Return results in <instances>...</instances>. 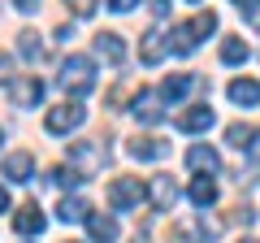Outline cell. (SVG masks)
<instances>
[{"label": "cell", "instance_id": "6da1fadb", "mask_svg": "<svg viewBox=\"0 0 260 243\" xmlns=\"http://www.w3.org/2000/svg\"><path fill=\"white\" fill-rule=\"evenodd\" d=\"M217 31V13L204 9V13H195L191 22H182V26H174V35H169V44H174L178 56H191L195 48H200V39H208Z\"/></svg>", "mask_w": 260, "mask_h": 243}, {"label": "cell", "instance_id": "7a4b0ae2", "mask_svg": "<svg viewBox=\"0 0 260 243\" xmlns=\"http://www.w3.org/2000/svg\"><path fill=\"white\" fill-rule=\"evenodd\" d=\"M56 83L65 87L70 96H87L95 87V61L91 56H65V66H61V74H56Z\"/></svg>", "mask_w": 260, "mask_h": 243}, {"label": "cell", "instance_id": "3957f363", "mask_svg": "<svg viewBox=\"0 0 260 243\" xmlns=\"http://www.w3.org/2000/svg\"><path fill=\"white\" fill-rule=\"evenodd\" d=\"M83 122H87V109L78 100H65V104H56V109L44 113V131L48 135H70V131H78Z\"/></svg>", "mask_w": 260, "mask_h": 243}, {"label": "cell", "instance_id": "277c9868", "mask_svg": "<svg viewBox=\"0 0 260 243\" xmlns=\"http://www.w3.org/2000/svg\"><path fill=\"white\" fill-rule=\"evenodd\" d=\"M104 161H109V152H104L95 139H78V143H70V169H78L83 178L100 174Z\"/></svg>", "mask_w": 260, "mask_h": 243}, {"label": "cell", "instance_id": "5b68a950", "mask_svg": "<svg viewBox=\"0 0 260 243\" xmlns=\"http://www.w3.org/2000/svg\"><path fill=\"white\" fill-rule=\"evenodd\" d=\"M143 196H148V191H143V183H139V178H113V183H109V191H104V200H109V208H113V213H130V208L139 204Z\"/></svg>", "mask_w": 260, "mask_h": 243}, {"label": "cell", "instance_id": "8992f818", "mask_svg": "<svg viewBox=\"0 0 260 243\" xmlns=\"http://www.w3.org/2000/svg\"><path fill=\"white\" fill-rule=\"evenodd\" d=\"M143 191L152 196V208H156V213H174V204H178V183H174L169 174H152Z\"/></svg>", "mask_w": 260, "mask_h": 243}, {"label": "cell", "instance_id": "52a82bcc", "mask_svg": "<svg viewBox=\"0 0 260 243\" xmlns=\"http://www.w3.org/2000/svg\"><path fill=\"white\" fill-rule=\"evenodd\" d=\"M9 100H13V109H35V104L44 100V83H39L35 74L9 78Z\"/></svg>", "mask_w": 260, "mask_h": 243}, {"label": "cell", "instance_id": "ba28073f", "mask_svg": "<svg viewBox=\"0 0 260 243\" xmlns=\"http://www.w3.org/2000/svg\"><path fill=\"white\" fill-rule=\"evenodd\" d=\"M126 152L135 161H160V157H169V143L160 139V135H135V139L126 143Z\"/></svg>", "mask_w": 260, "mask_h": 243}, {"label": "cell", "instance_id": "9c48e42d", "mask_svg": "<svg viewBox=\"0 0 260 243\" xmlns=\"http://www.w3.org/2000/svg\"><path fill=\"white\" fill-rule=\"evenodd\" d=\"M213 122H217V113L208 109V104H191L186 113H178V131L182 135H204Z\"/></svg>", "mask_w": 260, "mask_h": 243}, {"label": "cell", "instance_id": "30bf717a", "mask_svg": "<svg viewBox=\"0 0 260 243\" xmlns=\"http://www.w3.org/2000/svg\"><path fill=\"white\" fill-rule=\"evenodd\" d=\"M5 178H9V183H30V178H35V152H26V148L9 152V157H5Z\"/></svg>", "mask_w": 260, "mask_h": 243}, {"label": "cell", "instance_id": "8fae6325", "mask_svg": "<svg viewBox=\"0 0 260 243\" xmlns=\"http://www.w3.org/2000/svg\"><path fill=\"white\" fill-rule=\"evenodd\" d=\"M225 143L239 148V152H260V131L247 126V122H230V126H225Z\"/></svg>", "mask_w": 260, "mask_h": 243}, {"label": "cell", "instance_id": "7c38bea8", "mask_svg": "<svg viewBox=\"0 0 260 243\" xmlns=\"http://www.w3.org/2000/svg\"><path fill=\"white\" fill-rule=\"evenodd\" d=\"M44 226H48V217H44V208H39L35 200L13 213V230H18V234H44Z\"/></svg>", "mask_w": 260, "mask_h": 243}, {"label": "cell", "instance_id": "4fadbf2b", "mask_svg": "<svg viewBox=\"0 0 260 243\" xmlns=\"http://www.w3.org/2000/svg\"><path fill=\"white\" fill-rule=\"evenodd\" d=\"M186 165L200 169V174L208 178V174H217V169H221V157H217L208 143H191V148H186Z\"/></svg>", "mask_w": 260, "mask_h": 243}, {"label": "cell", "instance_id": "5bb4252c", "mask_svg": "<svg viewBox=\"0 0 260 243\" xmlns=\"http://www.w3.org/2000/svg\"><path fill=\"white\" fill-rule=\"evenodd\" d=\"M130 113L143 122V126H156V122H165V109H160V100L152 92H139L135 96V104H130Z\"/></svg>", "mask_w": 260, "mask_h": 243}, {"label": "cell", "instance_id": "9a60e30c", "mask_svg": "<svg viewBox=\"0 0 260 243\" xmlns=\"http://www.w3.org/2000/svg\"><path fill=\"white\" fill-rule=\"evenodd\" d=\"M95 52H100L109 66H121V61H126V44H121L117 31H100V35H95Z\"/></svg>", "mask_w": 260, "mask_h": 243}, {"label": "cell", "instance_id": "2e32d148", "mask_svg": "<svg viewBox=\"0 0 260 243\" xmlns=\"http://www.w3.org/2000/svg\"><path fill=\"white\" fill-rule=\"evenodd\" d=\"M225 96H230L234 104H243V109H251V104H260V83L256 78H234V83L225 87Z\"/></svg>", "mask_w": 260, "mask_h": 243}, {"label": "cell", "instance_id": "e0dca14e", "mask_svg": "<svg viewBox=\"0 0 260 243\" xmlns=\"http://www.w3.org/2000/svg\"><path fill=\"white\" fill-rule=\"evenodd\" d=\"M56 217H61L65 226H70V222H87V217H91V204H87L83 196H61V204H56Z\"/></svg>", "mask_w": 260, "mask_h": 243}, {"label": "cell", "instance_id": "ac0fdd59", "mask_svg": "<svg viewBox=\"0 0 260 243\" xmlns=\"http://www.w3.org/2000/svg\"><path fill=\"white\" fill-rule=\"evenodd\" d=\"M186 196H191V204L200 208V213H208V208L217 204V183H213V178H195Z\"/></svg>", "mask_w": 260, "mask_h": 243}, {"label": "cell", "instance_id": "d6986e66", "mask_svg": "<svg viewBox=\"0 0 260 243\" xmlns=\"http://www.w3.org/2000/svg\"><path fill=\"white\" fill-rule=\"evenodd\" d=\"M165 35H160V31H148V35H143V48H139V56H143V66H160V61H165Z\"/></svg>", "mask_w": 260, "mask_h": 243}, {"label": "cell", "instance_id": "ffe728a7", "mask_svg": "<svg viewBox=\"0 0 260 243\" xmlns=\"http://www.w3.org/2000/svg\"><path fill=\"white\" fill-rule=\"evenodd\" d=\"M247 56H251V48H247L243 35H225L221 39V61H225V66H243Z\"/></svg>", "mask_w": 260, "mask_h": 243}, {"label": "cell", "instance_id": "44dd1931", "mask_svg": "<svg viewBox=\"0 0 260 243\" xmlns=\"http://www.w3.org/2000/svg\"><path fill=\"white\" fill-rule=\"evenodd\" d=\"M195 87V74H169L165 78V87H160V100H169V104H178L186 92Z\"/></svg>", "mask_w": 260, "mask_h": 243}, {"label": "cell", "instance_id": "7402d4cb", "mask_svg": "<svg viewBox=\"0 0 260 243\" xmlns=\"http://www.w3.org/2000/svg\"><path fill=\"white\" fill-rule=\"evenodd\" d=\"M87 230H91L95 243H113V239H117V222H113V217H100V213L87 217Z\"/></svg>", "mask_w": 260, "mask_h": 243}, {"label": "cell", "instance_id": "603a6c76", "mask_svg": "<svg viewBox=\"0 0 260 243\" xmlns=\"http://www.w3.org/2000/svg\"><path fill=\"white\" fill-rule=\"evenodd\" d=\"M48 183H52V187H61V191H74V187H83L87 178L78 174V169H70V165H56L52 174H48Z\"/></svg>", "mask_w": 260, "mask_h": 243}, {"label": "cell", "instance_id": "cb8c5ba5", "mask_svg": "<svg viewBox=\"0 0 260 243\" xmlns=\"http://www.w3.org/2000/svg\"><path fill=\"white\" fill-rule=\"evenodd\" d=\"M18 52L26 56V61H39V56H44V44H39L35 31H22V35H18Z\"/></svg>", "mask_w": 260, "mask_h": 243}, {"label": "cell", "instance_id": "d4e9b609", "mask_svg": "<svg viewBox=\"0 0 260 243\" xmlns=\"http://www.w3.org/2000/svg\"><path fill=\"white\" fill-rule=\"evenodd\" d=\"M95 5H100V0H65V9L74 13V18H91Z\"/></svg>", "mask_w": 260, "mask_h": 243}, {"label": "cell", "instance_id": "484cf974", "mask_svg": "<svg viewBox=\"0 0 260 243\" xmlns=\"http://www.w3.org/2000/svg\"><path fill=\"white\" fill-rule=\"evenodd\" d=\"M234 9H239V13H247V18H256V9H260V0H234Z\"/></svg>", "mask_w": 260, "mask_h": 243}, {"label": "cell", "instance_id": "4316f807", "mask_svg": "<svg viewBox=\"0 0 260 243\" xmlns=\"http://www.w3.org/2000/svg\"><path fill=\"white\" fill-rule=\"evenodd\" d=\"M135 5H139V0H109V9H113V13H130Z\"/></svg>", "mask_w": 260, "mask_h": 243}, {"label": "cell", "instance_id": "83f0119b", "mask_svg": "<svg viewBox=\"0 0 260 243\" xmlns=\"http://www.w3.org/2000/svg\"><path fill=\"white\" fill-rule=\"evenodd\" d=\"M9 5H13L18 13H35V9H39V0H9Z\"/></svg>", "mask_w": 260, "mask_h": 243}, {"label": "cell", "instance_id": "f1b7e54d", "mask_svg": "<svg viewBox=\"0 0 260 243\" xmlns=\"http://www.w3.org/2000/svg\"><path fill=\"white\" fill-rule=\"evenodd\" d=\"M9 70H13V56H0V83H9V78H13Z\"/></svg>", "mask_w": 260, "mask_h": 243}, {"label": "cell", "instance_id": "f546056e", "mask_svg": "<svg viewBox=\"0 0 260 243\" xmlns=\"http://www.w3.org/2000/svg\"><path fill=\"white\" fill-rule=\"evenodd\" d=\"M148 5H152V13H156V18H165V13H169V0H148Z\"/></svg>", "mask_w": 260, "mask_h": 243}, {"label": "cell", "instance_id": "4dcf8cb0", "mask_svg": "<svg viewBox=\"0 0 260 243\" xmlns=\"http://www.w3.org/2000/svg\"><path fill=\"white\" fill-rule=\"evenodd\" d=\"M0 213H9V191L0 187Z\"/></svg>", "mask_w": 260, "mask_h": 243}, {"label": "cell", "instance_id": "1f68e13d", "mask_svg": "<svg viewBox=\"0 0 260 243\" xmlns=\"http://www.w3.org/2000/svg\"><path fill=\"white\" fill-rule=\"evenodd\" d=\"M243 243H256V239H243Z\"/></svg>", "mask_w": 260, "mask_h": 243}, {"label": "cell", "instance_id": "d6a6232c", "mask_svg": "<svg viewBox=\"0 0 260 243\" xmlns=\"http://www.w3.org/2000/svg\"><path fill=\"white\" fill-rule=\"evenodd\" d=\"M70 243H78V239H70Z\"/></svg>", "mask_w": 260, "mask_h": 243}]
</instances>
